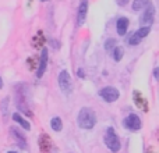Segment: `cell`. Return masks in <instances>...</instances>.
<instances>
[{"mask_svg":"<svg viewBox=\"0 0 159 153\" xmlns=\"http://www.w3.org/2000/svg\"><path fill=\"white\" fill-rule=\"evenodd\" d=\"M3 88V79H2V76H0V89Z\"/></svg>","mask_w":159,"mask_h":153,"instance_id":"obj_26","label":"cell"},{"mask_svg":"<svg viewBox=\"0 0 159 153\" xmlns=\"http://www.w3.org/2000/svg\"><path fill=\"white\" fill-rule=\"evenodd\" d=\"M99 96H101L106 103H113V102H116L120 98V92H119V89L115 86H105L99 90Z\"/></svg>","mask_w":159,"mask_h":153,"instance_id":"obj_5","label":"cell"},{"mask_svg":"<svg viewBox=\"0 0 159 153\" xmlns=\"http://www.w3.org/2000/svg\"><path fill=\"white\" fill-rule=\"evenodd\" d=\"M7 153H17V152H14V151H10V152H7Z\"/></svg>","mask_w":159,"mask_h":153,"instance_id":"obj_27","label":"cell"},{"mask_svg":"<svg viewBox=\"0 0 159 153\" xmlns=\"http://www.w3.org/2000/svg\"><path fill=\"white\" fill-rule=\"evenodd\" d=\"M149 0H134L131 4V8L133 11H141L144 7L147 6V3H148Z\"/></svg>","mask_w":159,"mask_h":153,"instance_id":"obj_17","label":"cell"},{"mask_svg":"<svg viewBox=\"0 0 159 153\" xmlns=\"http://www.w3.org/2000/svg\"><path fill=\"white\" fill-rule=\"evenodd\" d=\"M14 102H16V106L20 111H22L27 116H32V111L30 109V104H28V96H27V85L24 84H18L16 86V96H14Z\"/></svg>","mask_w":159,"mask_h":153,"instance_id":"obj_2","label":"cell"},{"mask_svg":"<svg viewBox=\"0 0 159 153\" xmlns=\"http://www.w3.org/2000/svg\"><path fill=\"white\" fill-rule=\"evenodd\" d=\"M11 117H13V120L16 121L17 124H20V125H21L22 128L25 129V131H31V124L28 123V121L25 120L24 117H21L18 113H13V116H11Z\"/></svg>","mask_w":159,"mask_h":153,"instance_id":"obj_14","label":"cell"},{"mask_svg":"<svg viewBox=\"0 0 159 153\" xmlns=\"http://www.w3.org/2000/svg\"><path fill=\"white\" fill-rule=\"evenodd\" d=\"M38 143H39V149H41L42 153H50V152H52L53 142H52V139H50L46 134H41Z\"/></svg>","mask_w":159,"mask_h":153,"instance_id":"obj_11","label":"cell"},{"mask_svg":"<svg viewBox=\"0 0 159 153\" xmlns=\"http://www.w3.org/2000/svg\"><path fill=\"white\" fill-rule=\"evenodd\" d=\"M144 13L140 17V24L147 25V27H151L154 24V18H155V6L151 2L147 3V6L143 8Z\"/></svg>","mask_w":159,"mask_h":153,"instance_id":"obj_4","label":"cell"},{"mask_svg":"<svg viewBox=\"0 0 159 153\" xmlns=\"http://www.w3.org/2000/svg\"><path fill=\"white\" fill-rule=\"evenodd\" d=\"M105 145H106L107 149L113 153L120 152L121 142H120V138L117 137V134H116L113 127H109V128L106 129V134H105Z\"/></svg>","mask_w":159,"mask_h":153,"instance_id":"obj_3","label":"cell"},{"mask_svg":"<svg viewBox=\"0 0 159 153\" xmlns=\"http://www.w3.org/2000/svg\"><path fill=\"white\" fill-rule=\"evenodd\" d=\"M117 45V42H116V39H113V38H110V39H107L106 42H105V49L109 52V50H112L113 47Z\"/></svg>","mask_w":159,"mask_h":153,"instance_id":"obj_21","label":"cell"},{"mask_svg":"<svg viewBox=\"0 0 159 153\" xmlns=\"http://www.w3.org/2000/svg\"><path fill=\"white\" fill-rule=\"evenodd\" d=\"M123 125L126 127L129 131H140L141 127H143V121H141V118L138 117L137 114H134V113H131V114H129L126 118L123 120Z\"/></svg>","mask_w":159,"mask_h":153,"instance_id":"obj_6","label":"cell"},{"mask_svg":"<svg viewBox=\"0 0 159 153\" xmlns=\"http://www.w3.org/2000/svg\"><path fill=\"white\" fill-rule=\"evenodd\" d=\"M10 135H11V138L16 141L17 145H18L21 149L27 148V138H25V135L22 134V132L20 131L17 127H11V128H10Z\"/></svg>","mask_w":159,"mask_h":153,"instance_id":"obj_9","label":"cell"},{"mask_svg":"<svg viewBox=\"0 0 159 153\" xmlns=\"http://www.w3.org/2000/svg\"><path fill=\"white\" fill-rule=\"evenodd\" d=\"M88 13V0H81L78 4V11H77V24L81 27L84 25L85 18H87Z\"/></svg>","mask_w":159,"mask_h":153,"instance_id":"obj_12","label":"cell"},{"mask_svg":"<svg viewBox=\"0 0 159 153\" xmlns=\"http://www.w3.org/2000/svg\"><path fill=\"white\" fill-rule=\"evenodd\" d=\"M140 42H141V38H140V36H138L135 32L133 33V35L130 36V39H129V45H131V46H137Z\"/></svg>","mask_w":159,"mask_h":153,"instance_id":"obj_20","label":"cell"},{"mask_svg":"<svg viewBox=\"0 0 159 153\" xmlns=\"http://www.w3.org/2000/svg\"><path fill=\"white\" fill-rule=\"evenodd\" d=\"M129 18L127 17H120L116 22V31H117V35L120 36H124L127 33V29H129Z\"/></svg>","mask_w":159,"mask_h":153,"instance_id":"obj_13","label":"cell"},{"mask_svg":"<svg viewBox=\"0 0 159 153\" xmlns=\"http://www.w3.org/2000/svg\"><path fill=\"white\" fill-rule=\"evenodd\" d=\"M133 100H134V104L138 107V109H141L143 111H148V109H149L148 102H147V99L144 98V95L140 92V90L135 89L134 92H133Z\"/></svg>","mask_w":159,"mask_h":153,"instance_id":"obj_10","label":"cell"},{"mask_svg":"<svg viewBox=\"0 0 159 153\" xmlns=\"http://www.w3.org/2000/svg\"><path fill=\"white\" fill-rule=\"evenodd\" d=\"M77 75H78V76H81V78H85V72H84V70L80 68V70H78V72H77Z\"/></svg>","mask_w":159,"mask_h":153,"instance_id":"obj_25","label":"cell"},{"mask_svg":"<svg viewBox=\"0 0 159 153\" xmlns=\"http://www.w3.org/2000/svg\"><path fill=\"white\" fill-rule=\"evenodd\" d=\"M112 50H113V60H115V61H120L121 59H123L124 49L121 46H117V45H116Z\"/></svg>","mask_w":159,"mask_h":153,"instance_id":"obj_16","label":"cell"},{"mask_svg":"<svg viewBox=\"0 0 159 153\" xmlns=\"http://www.w3.org/2000/svg\"><path fill=\"white\" fill-rule=\"evenodd\" d=\"M129 2L130 0H116V3H117L119 7H124V6H127L129 4Z\"/></svg>","mask_w":159,"mask_h":153,"instance_id":"obj_22","label":"cell"},{"mask_svg":"<svg viewBox=\"0 0 159 153\" xmlns=\"http://www.w3.org/2000/svg\"><path fill=\"white\" fill-rule=\"evenodd\" d=\"M50 45H52L53 46V49H59V47H60V43H59L57 41H53V39H50Z\"/></svg>","mask_w":159,"mask_h":153,"instance_id":"obj_23","label":"cell"},{"mask_svg":"<svg viewBox=\"0 0 159 153\" xmlns=\"http://www.w3.org/2000/svg\"><path fill=\"white\" fill-rule=\"evenodd\" d=\"M42 2H48V0H42Z\"/></svg>","mask_w":159,"mask_h":153,"instance_id":"obj_28","label":"cell"},{"mask_svg":"<svg viewBox=\"0 0 159 153\" xmlns=\"http://www.w3.org/2000/svg\"><path fill=\"white\" fill-rule=\"evenodd\" d=\"M149 32H151V27H147V25H144V27H141L135 33H137V35L140 36L141 39H144L145 36H148V35H149Z\"/></svg>","mask_w":159,"mask_h":153,"instance_id":"obj_19","label":"cell"},{"mask_svg":"<svg viewBox=\"0 0 159 153\" xmlns=\"http://www.w3.org/2000/svg\"><path fill=\"white\" fill-rule=\"evenodd\" d=\"M10 98H8V96H6L4 99H3L2 100V103H0V111H2V114L4 116H7V113H8V103H10Z\"/></svg>","mask_w":159,"mask_h":153,"instance_id":"obj_18","label":"cell"},{"mask_svg":"<svg viewBox=\"0 0 159 153\" xmlns=\"http://www.w3.org/2000/svg\"><path fill=\"white\" fill-rule=\"evenodd\" d=\"M50 128L55 132H60L63 129V121H61L60 117H53L50 120Z\"/></svg>","mask_w":159,"mask_h":153,"instance_id":"obj_15","label":"cell"},{"mask_svg":"<svg viewBox=\"0 0 159 153\" xmlns=\"http://www.w3.org/2000/svg\"><path fill=\"white\" fill-rule=\"evenodd\" d=\"M154 76H155V79H159V68L158 67H155V70H154Z\"/></svg>","mask_w":159,"mask_h":153,"instance_id":"obj_24","label":"cell"},{"mask_svg":"<svg viewBox=\"0 0 159 153\" xmlns=\"http://www.w3.org/2000/svg\"><path fill=\"white\" fill-rule=\"evenodd\" d=\"M96 114L92 109L89 107H81L77 116V124L82 129H92L96 125Z\"/></svg>","mask_w":159,"mask_h":153,"instance_id":"obj_1","label":"cell"},{"mask_svg":"<svg viewBox=\"0 0 159 153\" xmlns=\"http://www.w3.org/2000/svg\"><path fill=\"white\" fill-rule=\"evenodd\" d=\"M57 81H59V86L63 90V93L69 95L71 92V76H70L69 71L67 70H61L60 74H59Z\"/></svg>","mask_w":159,"mask_h":153,"instance_id":"obj_7","label":"cell"},{"mask_svg":"<svg viewBox=\"0 0 159 153\" xmlns=\"http://www.w3.org/2000/svg\"><path fill=\"white\" fill-rule=\"evenodd\" d=\"M48 47H43L41 53V60H39V67L36 68V78H42L46 72V67H48Z\"/></svg>","mask_w":159,"mask_h":153,"instance_id":"obj_8","label":"cell"}]
</instances>
